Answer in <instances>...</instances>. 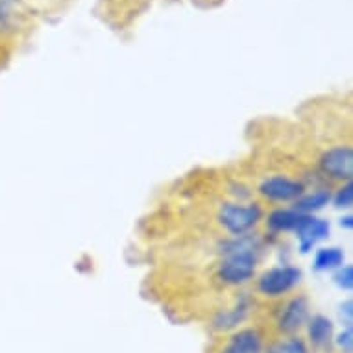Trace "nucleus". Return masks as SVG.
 Masks as SVG:
<instances>
[{
  "instance_id": "f257e3e1",
  "label": "nucleus",
  "mask_w": 353,
  "mask_h": 353,
  "mask_svg": "<svg viewBox=\"0 0 353 353\" xmlns=\"http://www.w3.org/2000/svg\"><path fill=\"white\" fill-rule=\"evenodd\" d=\"M255 244L252 239H241L228 246V259L220 267V278L230 285H239L252 278L255 268Z\"/></svg>"
},
{
  "instance_id": "f03ea898",
  "label": "nucleus",
  "mask_w": 353,
  "mask_h": 353,
  "mask_svg": "<svg viewBox=\"0 0 353 353\" xmlns=\"http://www.w3.org/2000/svg\"><path fill=\"white\" fill-rule=\"evenodd\" d=\"M261 209L257 205H248V208H241V205H233L228 203L220 211V222L226 228L228 232L241 235V233L248 232L250 228L255 226V222L259 220Z\"/></svg>"
},
{
  "instance_id": "7ed1b4c3",
  "label": "nucleus",
  "mask_w": 353,
  "mask_h": 353,
  "mask_svg": "<svg viewBox=\"0 0 353 353\" xmlns=\"http://www.w3.org/2000/svg\"><path fill=\"white\" fill-rule=\"evenodd\" d=\"M300 270L292 267L272 268L259 279V290L265 296H279L290 290L300 281Z\"/></svg>"
},
{
  "instance_id": "20e7f679",
  "label": "nucleus",
  "mask_w": 353,
  "mask_h": 353,
  "mask_svg": "<svg viewBox=\"0 0 353 353\" xmlns=\"http://www.w3.org/2000/svg\"><path fill=\"white\" fill-rule=\"evenodd\" d=\"M322 170L333 178L350 180L353 174V152L347 146H339L322 156Z\"/></svg>"
},
{
  "instance_id": "39448f33",
  "label": "nucleus",
  "mask_w": 353,
  "mask_h": 353,
  "mask_svg": "<svg viewBox=\"0 0 353 353\" xmlns=\"http://www.w3.org/2000/svg\"><path fill=\"white\" fill-rule=\"evenodd\" d=\"M294 232L298 233V239H300L301 252H309L314 244L322 241L330 233V224L325 220L313 219V216L303 214V219H301Z\"/></svg>"
},
{
  "instance_id": "423d86ee",
  "label": "nucleus",
  "mask_w": 353,
  "mask_h": 353,
  "mask_svg": "<svg viewBox=\"0 0 353 353\" xmlns=\"http://www.w3.org/2000/svg\"><path fill=\"white\" fill-rule=\"evenodd\" d=\"M261 192L270 200H278V202H287V200H294L301 194V185L292 180L276 176V178H268L261 183Z\"/></svg>"
},
{
  "instance_id": "0eeeda50",
  "label": "nucleus",
  "mask_w": 353,
  "mask_h": 353,
  "mask_svg": "<svg viewBox=\"0 0 353 353\" xmlns=\"http://www.w3.org/2000/svg\"><path fill=\"white\" fill-rule=\"evenodd\" d=\"M307 301L303 298H294L285 305L283 313L279 316V330L285 333H294L305 324L307 320Z\"/></svg>"
},
{
  "instance_id": "6e6552de",
  "label": "nucleus",
  "mask_w": 353,
  "mask_h": 353,
  "mask_svg": "<svg viewBox=\"0 0 353 353\" xmlns=\"http://www.w3.org/2000/svg\"><path fill=\"white\" fill-rule=\"evenodd\" d=\"M220 353H261V336L255 330H243L230 339Z\"/></svg>"
},
{
  "instance_id": "1a4fd4ad",
  "label": "nucleus",
  "mask_w": 353,
  "mask_h": 353,
  "mask_svg": "<svg viewBox=\"0 0 353 353\" xmlns=\"http://www.w3.org/2000/svg\"><path fill=\"white\" fill-rule=\"evenodd\" d=\"M333 336V324L325 316H314L309 324V339L316 347H325Z\"/></svg>"
},
{
  "instance_id": "9d476101",
  "label": "nucleus",
  "mask_w": 353,
  "mask_h": 353,
  "mask_svg": "<svg viewBox=\"0 0 353 353\" xmlns=\"http://www.w3.org/2000/svg\"><path fill=\"white\" fill-rule=\"evenodd\" d=\"M303 219V213L298 211H287V209H279L274 211L268 219V226L276 230V232H289V230H296L298 224Z\"/></svg>"
},
{
  "instance_id": "9b49d317",
  "label": "nucleus",
  "mask_w": 353,
  "mask_h": 353,
  "mask_svg": "<svg viewBox=\"0 0 353 353\" xmlns=\"http://www.w3.org/2000/svg\"><path fill=\"white\" fill-rule=\"evenodd\" d=\"M344 261V254L341 248H322L314 257V267L319 270H327V268L341 267Z\"/></svg>"
},
{
  "instance_id": "f8f14e48",
  "label": "nucleus",
  "mask_w": 353,
  "mask_h": 353,
  "mask_svg": "<svg viewBox=\"0 0 353 353\" xmlns=\"http://www.w3.org/2000/svg\"><path fill=\"white\" fill-rule=\"evenodd\" d=\"M327 202H330V194H327V192L325 191L314 192V194H309V196L298 200L294 211L305 214L309 213V211H316V209L324 208Z\"/></svg>"
},
{
  "instance_id": "ddd939ff",
  "label": "nucleus",
  "mask_w": 353,
  "mask_h": 353,
  "mask_svg": "<svg viewBox=\"0 0 353 353\" xmlns=\"http://www.w3.org/2000/svg\"><path fill=\"white\" fill-rule=\"evenodd\" d=\"M267 353H309L307 346L300 339H287V341L276 342Z\"/></svg>"
},
{
  "instance_id": "4468645a",
  "label": "nucleus",
  "mask_w": 353,
  "mask_h": 353,
  "mask_svg": "<svg viewBox=\"0 0 353 353\" xmlns=\"http://www.w3.org/2000/svg\"><path fill=\"white\" fill-rule=\"evenodd\" d=\"M335 203H336V208H352V203H353L352 181H347V185L339 191V194L335 196Z\"/></svg>"
},
{
  "instance_id": "2eb2a0df",
  "label": "nucleus",
  "mask_w": 353,
  "mask_h": 353,
  "mask_svg": "<svg viewBox=\"0 0 353 353\" xmlns=\"http://www.w3.org/2000/svg\"><path fill=\"white\" fill-rule=\"evenodd\" d=\"M335 281L339 287H342V289H346V290L352 289L353 287V268L352 267L341 268V270L336 272Z\"/></svg>"
},
{
  "instance_id": "dca6fc26",
  "label": "nucleus",
  "mask_w": 353,
  "mask_h": 353,
  "mask_svg": "<svg viewBox=\"0 0 353 353\" xmlns=\"http://www.w3.org/2000/svg\"><path fill=\"white\" fill-rule=\"evenodd\" d=\"M336 344H339V347H341L342 352L344 353H352L353 352V333H352V327H347L344 333H341L339 335V339H336Z\"/></svg>"
},
{
  "instance_id": "f3484780",
  "label": "nucleus",
  "mask_w": 353,
  "mask_h": 353,
  "mask_svg": "<svg viewBox=\"0 0 353 353\" xmlns=\"http://www.w3.org/2000/svg\"><path fill=\"white\" fill-rule=\"evenodd\" d=\"M342 311H341V314L344 313V316H341L342 319V322H344V324L347 325V327H352V301H346V303H344V307H341Z\"/></svg>"
}]
</instances>
